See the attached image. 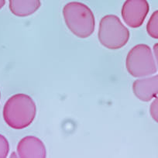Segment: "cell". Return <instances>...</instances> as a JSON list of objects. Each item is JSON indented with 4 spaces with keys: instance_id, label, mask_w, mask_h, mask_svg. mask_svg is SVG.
I'll use <instances>...</instances> for the list:
<instances>
[{
    "instance_id": "obj_7",
    "label": "cell",
    "mask_w": 158,
    "mask_h": 158,
    "mask_svg": "<svg viewBox=\"0 0 158 158\" xmlns=\"http://www.w3.org/2000/svg\"><path fill=\"white\" fill-rule=\"evenodd\" d=\"M133 92L140 101H151L158 95V74L136 80L133 84Z\"/></svg>"
},
{
    "instance_id": "obj_10",
    "label": "cell",
    "mask_w": 158,
    "mask_h": 158,
    "mask_svg": "<svg viewBox=\"0 0 158 158\" xmlns=\"http://www.w3.org/2000/svg\"><path fill=\"white\" fill-rule=\"evenodd\" d=\"M10 152V144L3 135L0 134V158L7 157Z\"/></svg>"
},
{
    "instance_id": "obj_3",
    "label": "cell",
    "mask_w": 158,
    "mask_h": 158,
    "mask_svg": "<svg viewBox=\"0 0 158 158\" xmlns=\"http://www.w3.org/2000/svg\"><path fill=\"white\" fill-rule=\"evenodd\" d=\"M130 31L115 15H106L101 19L98 38L100 44L109 50L123 48L130 40Z\"/></svg>"
},
{
    "instance_id": "obj_2",
    "label": "cell",
    "mask_w": 158,
    "mask_h": 158,
    "mask_svg": "<svg viewBox=\"0 0 158 158\" xmlns=\"http://www.w3.org/2000/svg\"><path fill=\"white\" fill-rule=\"evenodd\" d=\"M64 19L67 27L77 37L85 39L93 34L95 27V16L85 4L71 2L64 6Z\"/></svg>"
},
{
    "instance_id": "obj_11",
    "label": "cell",
    "mask_w": 158,
    "mask_h": 158,
    "mask_svg": "<svg viewBox=\"0 0 158 158\" xmlns=\"http://www.w3.org/2000/svg\"><path fill=\"white\" fill-rule=\"evenodd\" d=\"M150 114L153 120L158 123V96L150 104Z\"/></svg>"
},
{
    "instance_id": "obj_14",
    "label": "cell",
    "mask_w": 158,
    "mask_h": 158,
    "mask_svg": "<svg viewBox=\"0 0 158 158\" xmlns=\"http://www.w3.org/2000/svg\"><path fill=\"white\" fill-rule=\"evenodd\" d=\"M0 98H1V92H0Z\"/></svg>"
},
{
    "instance_id": "obj_9",
    "label": "cell",
    "mask_w": 158,
    "mask_h": 158,
    "mask_svg": "<svg viewBox=\"0 0 158 158\" xmlns=\"http://www.w3.org/2000/svg\"><path fill=\"white\" fill-rule=\"evenodd\" d=\"M147 32L150 37L158 40V10L153 12L147 24Z\"/></svg>"
},
{
    "instance_id": "obj_4",
    "label": "cell",
    "mask_w": 158,
    "mask_h": 158,
    "mask_svg": "<svg viewBox=\"0 0 158 158\" xmlns=\"http://www.w3.org/2000/svg\"><path fill=\"white\" fill-rule=\"evenodd\" d=\"M126 67L129 74L134 77H147L157 71L153 52L147 44H137L129 51Z\"/></svg>"
},
{
    "instance_id": "obj_13",
    "label": "cell",
    "mask_w": 158,
    "mask_h": 158,
    "mask_svg": "<svg viewBox=\"0 0 158 158\" xmlns=\"http://www.w3.org/2000/svg\"><path fill=\"white\" fill-rule=\"evenodd\" d=\"M6 0H0V10L5 6Z\"/></svg>"
},
{
    "instance_id": "obj_8",
    "label": "cell",
    "mask_w": 158,
    "mask_h": 158,
    "mask_svg": "<svg viewBox=\"0 0 158 158\" xmlns=\"http://www.w3.org/2000/svg\"><path fill=\"white\" fill-rule=\"evenodd\" d=\"M41 6L40 0H9V8L14 16L26 17L33 15Z\"/></svg>"
},
{
    "instance_id": "obj_12",
    "label": "cell",
    "mask_w": 158,
    "mask_h": 158,
    "mask_svg": "<svg viewBox=\"0 0 158 158\" xmlns=\"http://www.w3.org/2000/svg\"><path fill=\"white\" fill-rule=\"evenodd\" d=\"M153 54H154L155 61H156V67H157L158 69V43L155 44L153 45Z\"/></svg>"
},
{
    "instance_id": "obj_6",
    "label": "cell",
    "mask_w": 158,
    "mask_h": 158,
    "mask_svg": "<svg viewBox=\"0 0 158 158\" xmlns=\"http://www.w3.org/2000/svg\"><path fill=\"white\" fill-rule=\"evenodd\" d=\"M16 152L21 158H45L47 150L43 141L33 136L23 138L16 147Z\"/></svg>"
},
{
    "instance_id": "obj_1",
    "label": "cell",
    "mask_w": 158,
    "mask_h": 158,
    "mask_svg": "<svg viewBox=\"0 0 158 158\" xmlns=\"http://www.w3.org/2000/svg\"><path fill=\"white\" fill-rule=\"evenodd\" d=\"M6 123L14 130H23L32 124L36 115V106L26 94H16L5 103L2 110Z\"/></svg>"
},
{
    "instance_id": "obj_5",
    "label": "cell",
    "mask_w": 158,
    "mask_h": 158,
    "mask_svg": "<svg viewBox=\"0 0 158 158\" xmlns=\"http://www.w3.org/2000/svg\"><path fill=\"white\" fill-rule=\"evenodd\" d=\"M150 11L147 0H126L123 5L121 15L123 20L131 28H138L143 24Z\"/></svg>"
}]
</instances>
